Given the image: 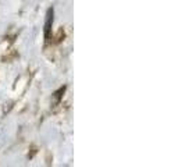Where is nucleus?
<instances>
[{
	"instance_id": "f257e3e1",
	"label": "nucleus",
	"mask_w": 185,
	"mask_h": 167,
	"mask_svg": "<svg viewBox=\"0 0 185 167\" xmlns=\"http://www.w3.org/2000/svg\"><path fill=\"white\" fill-rule=\"evenodd\" d=\"M53 16H55V10L53 8H49L46 13V22H45V39H49L50 38V31H52L53 26Z\"/></svg>"
},
{
	"instance_id": "f03ea898",
	"label": "nucleus",
	"mask_w": 185,
	"mask_h": 167,
	"mask_svg": "<svg viewBox=\"0 0 185 167\" xmlns=\"http://www.w3.org/2000/svg\"><path fill=\"white\" fill-rule=\"evenodd\" d=\"M65 92V86H63V88H60L57 92L55 93V96H53V99H55V102H60V99L63 98V93Z\"/></svg>"
}]
</instances>
